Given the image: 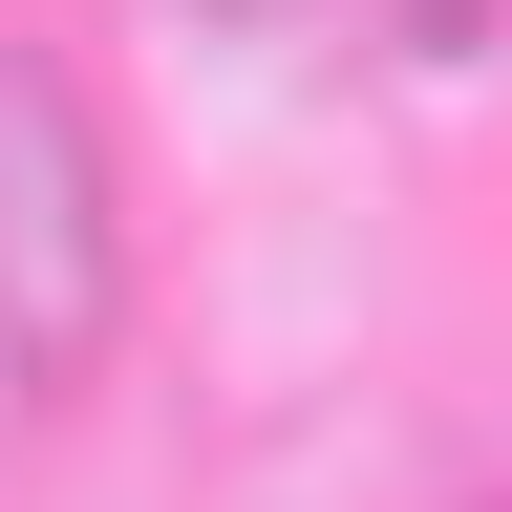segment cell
Returning <instances> with one entry per match:
<instances>
[{
    "label": "cell",
    "instance_id": "6da1fadb",
    "mask_svg": "<svg viewBox=\"0 0 512 512\" xmlns=\"http://www.w3.org/2000/svg\"><path fill=\"white\" fill-rule=\"evenodd\" d=\"M107 320H128V235H107V128H86V86H64L43 43H0V427L86 406Z\"/></svg>",
    "mask_w": 512,
    "mask_h": 512
}]
</instances>
